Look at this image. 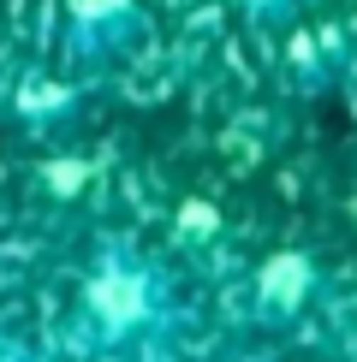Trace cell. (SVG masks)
<instances>
[{"label":"cell","instance_id":"6da1fadb","mask_svg":"<svg viewBox=\"0 0 357 362\" xmlns=\"http://www.w3.org/2000/svg\"><path fill=\"white\" fill-rule=\"evenodd\" d=\"M78 321L96 351H137L173 327V291L137 250H101L78 285Z\"/></svg>","mask_w":357,"mask_h":362},{"label":"cell","instance_id":"7a4b0ae2","mask_svg":"<svg viewBox=\"0 0 357 362\" xmlns=\"http://www.w3.org/2000/svg\"><path fill=\"white\" fill-rule=\"evenodd\" d=\"M316 291H322V262L310 250H292V244L262 255V267L250 274V309L268 327H292L298 315L316 303Z\"/></svg>","mask_w":357,"mask_h":362},{"label":"cell","instance_id":"3957f363","mask_svg":"<svg viewBox=\"0 0 357 362\" xmlns=\"http://www.w3.org/2000/svg\"><path fill=\"white\" fill-rule=\"evenodd\" d=\"M72 24H78V48H113L137 30V6L131 0H72Z\"/></svg>","mask_w":357,"mask_h":362},{"label":"cell","instance_id":"277c9868","mask_svg":"<svg viewBox=\"0 0 357 362\" xmlns=\"http://www.w3.org/2000/svg\"><path fill=\"white\" fill-rule=\"evenodd\" d=\"M0 362H30V351H18L12 339H0Z\"/></svg>","mask_w":357,"mask_h":362}]
</instances>
